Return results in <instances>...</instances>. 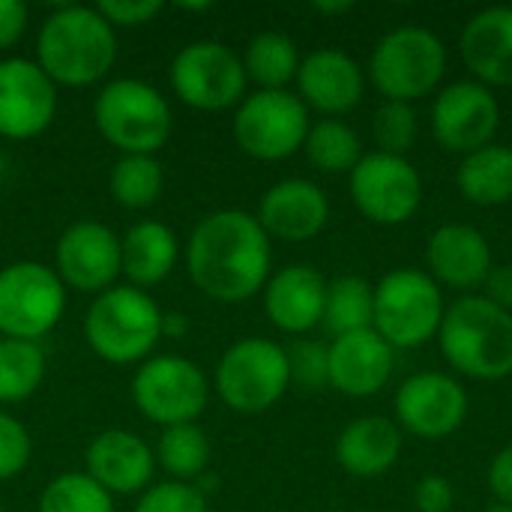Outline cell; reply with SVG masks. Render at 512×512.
I'll return each instance as SVG.
<instances>
[{
  "label": "cell",
  "instance_id": "obj_24",
  "mask_svg": "<svg viewBox=\"0 0 512 512\" xmlns=\"http://www.w3.org/2000/svg\"><path fill=\"white\" fill-rule=\"evenodd\" d=\"M459 51L480 84L512 87V6H489L468 18Z\"/></svg>",
  "mask_w": 512,
  "mask_h": 512
},
{
  "label": "cell",
  "instance_id": "obj_39",
  "mask_svg": "<svg viewBox=\"0 0 512 512\" xmlns=\"http://www.w3.org/2000/svg\"><path fill=\"white\" fill-rule=\"evenodd\" d=\"M96 9L117 30V27H141V24H150L165 6L159 0H102V3H96Z\"/></svg>",
  "mask_w": 512,
  "mask_h": 512
},
{
  "label": "cell",
  "instance_id": "obj_29",
  "mask_svg": "<svg viewBox=\"0 0 512 512\" xmlns=\"http://www.w3.org/2000/svg\"><path fill=\"white\" fill-rule=\"evenodd\" d=\"M156 465L177 483H195L198 477L207 474L213 444L207 432L198 423H180L168 426L159 435V444L153 450Z\"/></svg>",
  "mask_w": 512,
  "mask_h": 512
},
{
  "label": "cell",
  "instance_id": "obj_40",
  "mask_svg": "<svg viewBox=\"0 0 512 512\" xmlns=\"http://www.w3.org/2000/svg\"><path fill=\"white\" fill-rule=\"evenodd\" d=\"M414 501H417L420 512H450L453 501H456V492H453L450 480H444L441 474H429L417 483Z\"/></svg>",
  "mask_w": 512,
  "mask_h": 512
},
{
  "label": "cell",
  "instance_id": "obj_12",
  "mask_svg": "<svg viewBox=\"0 0 512 512\" xmlns=\"http://www.w3.org/2000/svg\"><path fill=\"white\" fill-rule=\"evenodd\" d=\"M246 69L234 48L216 39H195L171 60V87L177 99L198 111L237 108L246 99Z\"/></svg>",
  "mask_w": 512,
  "mask_h": 512
},
{
  "label": "cell",
  "instance_id": "obj_30",
  "mask_svg": "<svg viewBox=\"0 0 512 512\" xmlns=\"http://www.w3.org/2000/svg\"><path fill=\"white\" fill-rule=\"evenodd\" d=\"M372 312H375V288L363 276H339L327 282V300L321 318L327 336L339 339L348 333L369 330Z\"/></svg>",
  "mask_w": 512,
  "mask_h": 512
},
{
  "label": "cell",
  "instance_id": "obj_2",
  "mask_svg": "<svg viewBox=\"0 0 512 512\" xmlns=\"http://www.w3.org/2000/svg\"><path fill=\"white\" fill-rule=\"evenodd\" d=\"M117 30L96 6H57L36 33L39 69L63 87H90L114 69Z\"/></svg>",
  "mask_w": 512,
  "mask_h": 512
},
{
  "label": "cell",
  "instance_id": "obj_32",
  "mask_svg": "<svg viewBox=\"0 0 512 512\" xmlns=\"http://www.w3.org/2000/svg\"><path fill=\"white\" fill-rule=\"evenodd\" d=\"M165 189V171L156 156H120L108 174L111 198L126 210H147Z\"/></svg>",
  "mask_w": 512,
  "mask_h": 512
},
{
  "label": "cell",
  "instance_id": "obj_26",
  "mask_svg": "<svg viewBox=\"0 0 512 512\" xmlns=\"http://www.w3.org/2000/svg\"><path fill=\"white\" fill-rule=\"evenodd\" d=\"M177 258H180V243L165 222L141 219L120 237V264L132 288L147 291L165 282Z\"/></svg>",
  "mask_w": 512,
  "mask_h": 512
},
{
  "label": "cell",
  "instance_id": "obj_19",
  "mask_svg": "<svg viewBox=\"0 0 512 512\" xmlns=\"http://www.w3.org/2000/svg\"><path fill=\"white\" fill-rule=\"evenodd\" d=\"M255 219L267 237L285 243H306L324 231L330 219V204L318 183L303 177H288L264 192Z\"/></svg>",
  "mask_w": 512,
  "mask_h": 512
},
{
  "label": "cell",
  "instance_id": "obj_17",
  "mask_svg": "<svg viewBox=\"0 0 512 512\" xmlns=\"http://www.w3.org/2000/svg\"><path fill=\"white\" fill-rule=\"evenodd\" d=\"M396 417L399 429L426 441H441L459 432L465 423L468 393L456 378L444 372H420L399 387Z\"/></svg>",
  "mask_w": 512,
  "mask_h": 512
},
{
  "label": "cell",
  "instance_id": "obj_15",
  "mask_svg": "<svg viewBox=\"0 0 512 512\" xmlns=\"http://www.w3.org/2000/svg\"><path fill=\"white\" fill-rule=\"evenodd\" d=\"M501 126V105L480 81L447 84L432 105V135L450 153H474L492 144Z\"/></svg>",
  "mask_w": 512,
  "mask_h": 512
},
{
  "label": "cell",
  "instance_id": "obj_41",
  "mask_svg": "<svg viewBox=\"0 0 512 512\" xmlns=\"http://www.w3.org/2000/svg\"><path fill=\"white\" fill-rule=\"evenodd\" d=\"M27 30V6L18 0H0V51L18 45Z\"/></svg>",
  "mask_w": 512,
  "mask_h": 512
},
{
  "label": "cell",
  "instance_id": "obj_22",
  "mask_svg": "<svg viewBox=\"0 0 512 512\" xmlns=\"http://www.w3.org/2000/svg\"><path fill=\"white\" fill-rule=\"evenodd\" d=\"M327 279L306 264H291L273 273L264 285V312L282 333L303 336L321 327Z\"/></svg>",
  "mask_w": 512,
  "mask_h": 512
},
{
  "label": "cell",
  "instance_id": "obj_11",
  "mask_svg": "<svg viewBox=\"0 0 512 512\" xmlns=\"http://www.w3.org/2000/svg\"><path fill=\"white\" fill-rule=\"evenodd\" d=\"M309 108L291 90H255L234 111L237 147L261 162L294 156L309 135Z\"/></svg>",
  "mask_w": 512,
  "mask_h": 512
},
{
  "label": "cell",
  "instance_id": "obj_3",
  "mask_svg": "<svg viewBox=\"0 0 512 512\" xmlns=\"http://www.w3.org/2000/svg\"><path fill=\"white\" fill-rule=\"evenodd\" d=\"M438 345L456 372L474 381H501L512 375V312L483 294H468L444 312Z\"/></svg>",
  "mask_w": 512,
  "mask_h": 512
},
{
  "label": "cell",
  "instance_id": "obj_13",
  "mask_svg": "<svg viewBox=\"0 0 512 512\" xmlns=\"http://www.w3.org/2000/svg\"><path fill=\"white\" fill-rule=\"evenodd\" d=\"M351 198L357 210L375 225L408 222L423 201V180L405 156L366 153L351 171Z\"/></svg>",
  "mask_w": 512,
  "mask_h": 512
},
{
  "label": "cell",
  "instance_id": "obj_14",
  "mask_svg": "<svg viewBox=\"0 0 512 512\" xmlns=\"http://www.w3.org/2000/svg\"><path fill=\"white\" fill-rule=\"evenodd\" d=\"M54 264V273L60 276L66 291L72 288L78 294L99 297L123 276L120 237L108 225L93 219L72 222L57 240Z\"/></svg>",
  "mask_w": 512,
  "mask_h": 512
},
{
  "label": "cell",
  "instance_id": "obj_7",
  "mask_svg": "<svg viewBox=\"0 0 512 512\" xmlns=\"http://www.w3.org/2000/svg\"><path fill=\"white\" fill-rule=\"evenodd\" d=\"M441 285L423 270H393L375 285L372 330L396 348H420L438 339L444 321Z\"/></svg>",
  "mask_w": 512,
  "mask_h": 512
},
{
  "label": "cell",
  "instance_id": "obj_28",
  "mask_svg": "<svg viewBox=\"0 0 512 512\" xmlns=\"http://www.w3.org/2000/svg\"><path fill=\"white\" fill-rule=\"evenodd\" d=\"M240 60L246 78L255 81L258 90H288V84L297 81V69L303 57L291 36L279 30H264L249 39Z\"/></svg>",
  "mask_w": 512,
  "mask_h": 512
},
{
  "label": "cell",
  "instance_id": "obj_37",
  "mask_svg": "<svg viewBox=\"0 0 512 512\" xmlns=\"http://www.w3.org/2000/svg\"><path fill=\"white\" fill-rule=\"evenodd\" d=\"M135 512H210L207 498L192 483H153L147 492H141Z\"/></svg>",
  "mask_w": 512,
  "mask_h": 512
},
{
  "label": "cell",
  "instance_id": "obj_34",
  "mask_svg": "<svg viewBox=\"0 0 512 512\" xmlns=\"http://www.w3.org/2000/svg\"><path fill=\"white\" fill-rule=\"evenodd\" d=\"M36 512H117V507L114 495H108L84 471H66L42 489Z\"/></svg>",
  "mask_w": 512,
  "mask_h": 512
},
{
  "label": "cell",
  "instance_id": "obj_20",
  "mask_svg": "<svg viewBox=\"0 0 512 512\" xmlns=\"http://www.w3.org/2000/svg\"><path fill=\"white\" fill-rule=\"evenodd\" d=\"M297 90L306 108H315L324 117H339L360 105L366 90V75L357 66V60L348 57L345 51L318 48L300 60Z\"/></svg>",
  "mask_w": 512,
  "mask_h": 512
},
{
  "label": "cell",
  "instance_id": "obj_45",
  "mask_svg": "<svg viewBox=\"0 0 512 512\" xmlns=\"http://www.w3.org/2000/svg\"><path fill=\"white\" fill-rule=\"evenodd\" d=\"M354 9V3H348V0H342V3H315V12H321V15H342V12H351Z\"/></svg>",
  "mask_w": 512,
  "mask_h": 512
},
{
  "label": "cell",
  "instance_id": "obj_18",
  "mask_svg": "<svg viewBox=\"0 0 512 512\" xmlns=\"http://www.w3.org/2000/svg\"><path fill=\"white\" fill-rule=\"evenodd\" d=\"M156 456L144 438L126 429L99 432L84 453V474L108 495H138L153 486Z\"/></svg>",
  "mask_w": 512,
  "mask_h": 512
},
{
  "label": "cell",
  "instance_id": "obj_8",
  "mask_svg": "<svg viewBox=\"0 0 512 512\" xmlns=\"http://www.w3.org/2000/svg\"><path fill=\"white\" fill-rule=\"evenodd\" d=\"M288 387V351L264 336L234 342L216 366V393L234 414H264Z\"/></svg>",
  "mask_w": 512,
  "mask_h": 512
},
{
  "label": "cell",
  "instance_id": "obj_36",
  "mask_svg": "<svg viewBox=\"0 0 512 512\" xmlns=\"http://www.w3.org/2000/svg\"><path fill=\"white\" fill-rule=\"evenodd\" d=\"M288 351V372H291V384H297L300 390L318 393L324 387H330V351L324 342L315 339H297Z\"/></svg>",
  "mask_w": 512,
  "mask_h": 512
},
{
  "label": "cell",
  "instance_id": "obj_38",
  "mask_svg": "<svg viewBox=\"0 0 512 512\" xmlns=\"http://www.w3.org/2000/svg\"><path fill=\"white\" fill-rule=\"evenodd\" d=\"M30 453H33V444H30V432L24 429V423L0 411V480L18 477L27 468Z\"/></svg>",
  "mask_w": 512,
  "mask_h": 512
},
{
  "label": "cell",
  "instance_id": "obj_4",
  "mask_svg": "<svg viewBox=\"0 0 512 512\" xmlns=\"http://www.w3.org/2000/svg\"><path fill=\"white\" fill-rule=\"evenodd\" d=\"M84 339L111 366H141L162 339V309L147 291L114 285L87 306Z\"/></svg>",
  "mask_w": 512,
  "mask_h": 512
},
{
  "label": "cell",
  "instance_id": "obj_44",
  "mask_svg": "<svg viewBox=\"0 0 512 512\" xmlns=\"http://www.w3.org/2000/svg\"><path fill=\"white\" fill-rule=\"evenodd\" d=\"M192 321L183 312H162V336L168 339H183L189 333Z\"/></svg>",
  "mask_w": 512,
  "mask_h": 512
},
{
  "label": "cell",
  "instance_id": "obj_33",
  "mask_svg": "<svg viewBox=\"0 0 512 512\" xmlns=\"http://www.w3.org/2000/svg\"><path fill=\"white\" fill-rule=\"evenodd\" d=\"M303 150H306V159L324 174H345V171L351 174L363 156L357 132L336 117H324L312 123L303 141Z\"/></svg>",
  "mask_w": 512,
  "mask_h": 512
},
{
  "label": "cell",
  "instance_id": "obj_5",
  "mask_svg": "<svg viewBox=\"0 0 512 512\" xmlns=\"http://www.w3.org/2000/svg\"><path fill=\"white\" fill-rule=\"evenodd\" d=\"M99 135L123 156H156L174 129L165 93L138 78H111L93 102Z\"/></svg>",
  "mask_w": 512,
  "mask_h": 512
},
{
  "label": "cell",
  "instance_id": "obj_1",
  "mask_svg": "<svg viewBox=\"0 0 512 512\" xmlns=\"http://www.w3.org/2000/svg\"><path fill=\"white\" fill-rule=\"evenodd\" d=\"M270 261V237L246 210L207 213L186 243V273L216 303H243L264 291Z\"/></svg>",
  "mask_w": 512,
  "mask_h": 512
},
{
  "label": "cell",
  "instance_id": "obj_35",
  "mask_svg": "<svg viewBox=\"0 0 512 512\" xmlns=\"http://www.w3.org/2000/svg\"><path fill=\"white\" fill-rule=\"evenodd\" d=\"M372 129H375V141H378L381 153L405 156L417 141V111L411 102L384 99L375 111Z\"/></svg>",
  "mask_w": 512,
  "mask_h": 512
},
{
  "label": "cell",
  "instance_id": "obj_21",
  "mask_svg": "<svg viewBox=\"0 0 512 512\" xmlns=\"http://www.w3.org/2000/svg\"><path fill=\"white\" fill-rule=\"evenodd\" d=\"M429 276L438 285L453 291H474L483 288L486 276L492 273V246L474 225L450 222L432 231L426 246Z\"/></svg>",
  "mask_w": 512,
  "mask_h": 512
},
{
  "label": "cell",
  "instance_id": "obj_9",
  "mask_svg": "<svg viewBox=\"0 0 512 512\" xmlns=\"http://www.w3.org/2000/svg\"><path fill=\"white\" fill-rule=\"evenodd\" d=\"M66 312V285L39 261H12L0 270V336L42 342Z\"/></svg>",
  "mask_w": 512,
  "mask_h": 512
},
{
  "label": "cell",
  "instance_id": "obj_46",
  "mask_svg": "<svg viewBox=\"0 0 512 512\" xmlns=\"http://www.w3.org/2000/svg\"><path fill=\"white\" fill-rule=\"evenodd\" d=\"M180 9H183V12H207V9H213V3H210V0H201V3H180Z\"/></svg>",
  "mask_w": 512,
  "mask_h": 512
},
{
  "label": "cell",
  "instance_id": "obj_27",
  "mask_svg": "<svg viewBox=\"0 0 512 512\" xmlns=\"http://www.w3.org/2000/svg\"><path fill=\"white\" fill-rule=\"evenodd\" d=\"M456 186L477 207H501L512 201V147L489 144L462 159Z\"/></svg>",
  "mask_w": 512,
  "mask_h": 512
},
{
  "label": "cell",
  "instance_id": "obj_42",
  "mask_svg": "<svg viewBox=\"0 0 512 512\" xmlns=\"http://www.w3.org/2000/svg\"><path fill=\"white\" fill-rule=\"evenodd\" d=\"M489 489L504 507H512V444L504 447L492 459V465H489Z\"/></svg>",
  "mask_w": 512,
  "mask_h": 512
},
{
  "label": "cell",
  "instance_id": "obj_10",
  "mask_svg": "<svg viewBox=\"0 0 512 512\" xmlns=\"http://www.w3.org/2000/svg\"><path fill=\"white\" fill-rule=\"evenodd\" d=\"M132 402L144 420L162 429L195 423L210 402V384L192 360L180 354H156L135 369Z\"/></svg>",
  "mask_w": 512,
  "mask_h": 512
},
{
  "label": "cell",
  "instance_id": "obj_16",
  "mask_svg": "<svg viewBox=\"0 0 512 512\" xmlns=\"http://www.w3.org/2000/svg\"><path fill=\"white\" fill-rule=\"evenodd\" d=\"M57 114V84L27 57L0 60V138L30 141Z\"/></svg>",
  "mask_w": 512,
  "mask_h": 512
},
{
  "label": "cell",
  "instance_id": "obj_25",
  "mask_svg": "<svg viewBox=\"0 0 512 512\" xmlns=\"http://www.w3.org/2000/svg\"><path fill=\"white\" fill-rule=\"evenodd\" d=\"M402 453V429L387 417H360L336 441V462L345 474L372 480L387 474Z\"/></svg>",
  "mask_w": 512,
  "mask_h": 512
},
{
  "label": "cell",
  "instance_id": "obj_31",
  "mask_svg": "<svg viewBox=\"0 0 512 512\" xmlns=\"http://www.w3.org/2000/svg\"><path fill=\"white\" fill-rule=\"evenodd\" d=\"M48 372L42 342H21L0 336V405L30 399Z\"/></svg>",
  "mask_w": 512,
  "mask_h": 512
},
{
  "label": "cell",
  "instance_id": "obj_43",
  "mask_svg": "<svg viewBox=\"0 0 512 512\" xmlns=\"http://www.w3.org/2000/svg\"><path fill=\"white\" fill-rule=\"evenodd\" d=\"M483 297L489 303H495L498 309L512 312V264L492 267V273L483 282Z\"/></svg>",
  "mask_w": 512,
  "mask_h": 512
},
{
  "label": "cell",
  "instance_id": "obj_47",
  "mask_svg": "<svg viewBox=\"0 0 512 512\" xmlns=\"http://www.w3.org/2000/svg\"><path fill=\"white\" fill-rule=\"evenodd\" d=\"M486 512H512V507H504V504H498V507H489Z\"/></svg>",
  "mask_w": 512,
  "mask_h": 512
},
{
  "label": "cell",
  "instance_id": "obj_6",
  "mask_svg": "<svg viewBox=\"0 0 512 512\" xmlns=\"http://www.w3.org/2000/svg\"><path fill=\"white\" fill-rule=\"evenodd\" d=\"M447 72V48L417 24L396 27L378 39L369 57V78L390 102H414L429 96Z\"/></svg>",
  "mask_w": 512,
  "mask_h": 512
},
{
  "label": "cell",
  "instance_id": "obj_23",
  "mask_svg": "<svg viewBox=\"0 0 512 512\" xmlns=\"http://www.w3.org/2000/svg\"><path fill=\"white\" fill-rule=\"evenodd\" d=\"M330 351V387L351 399L375 396L393 375V348L369 327L360 333L339 336L327 345Z\"/></svg>",
  "mask_w": 512,
  "mask_h": 512
}]
</instances>
